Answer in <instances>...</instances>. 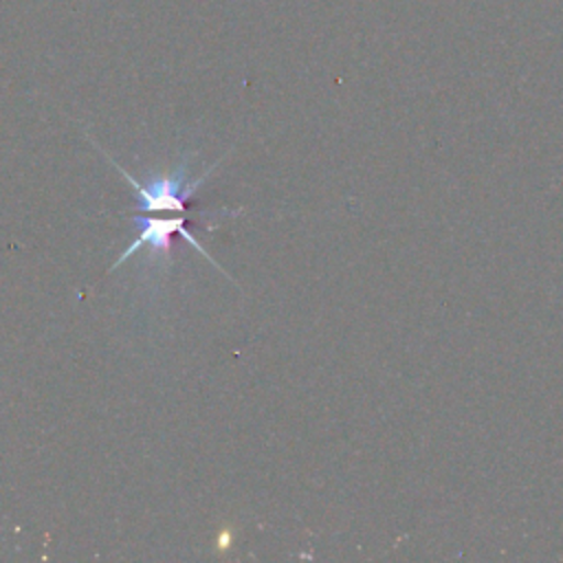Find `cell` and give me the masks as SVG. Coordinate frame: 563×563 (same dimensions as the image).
<instances>
[{
  "mask_svg": "<svg viewBox=\"0 0 563 563\" xmlns=\"http://www.w3.org/2000/svg\"><path fill=\"white\" fill-rule=\"evenodd\" d=\"M114 163V158H110ZM119 167V172L123 174V178L136 189V198H139V207L145 213H183L187 209V200L194 198V194L198 191V187L211 176V172L220 165L213 163L211 167H207V172L202 176H196L194 180L187 178V167L189 161H180L172 172H163L158 176H147L145 183H139L132 174H128L119 163H114Z\"/></svg>",
  "mask_w": 563,
  "mask_h": 563,
  "instance_id": "6da1fadb",
  "label": "cell"
},
{
  "mask_svg": "<svg viewBox=\"0 0 563 563\" xmlns=\"http://www.w3.org/2000/svg\"><path fill=\"white\" fill-rule=\"evenodd\" d=\"M132 224H136V238L128 244V249L119 255V260L110 266V271L119 268L128 257H132L136 251L141 249H147L150 251V257H156V255H167L169 253V240L174 233H178L183 240H187L198 253H202L216 268H220L211 255L196 242V238L189 233L187 224L189 220L180 213H172L169 218H156L154 213H145V216H132L130 218Z\"/></svg>",
  "mask_w": 563,
  "mask_h": 563,
  "instance_id": "7a4b0ae2",
  "label": "cell"
}]
</instances>
